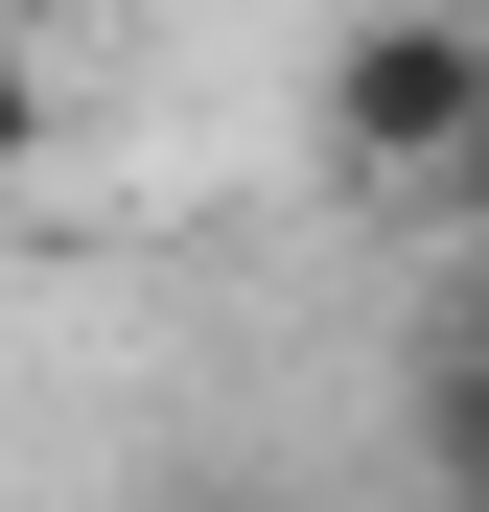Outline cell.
<instances>
[{"label": "cell", "instance_id": "obj_3", "mask_svg": "<svg viewBox=\"0 0 489 512\" xmlns=\"http://www.w3.org/2000/svg\"><path fill=\"white\" fill-rule=\"evenodd\" d=\"M24 187H47V47L0 24V210H24Z\"/></svg>", "mask_w": 489, "mask_h": 512}, {"label": "cell", "instance_id": "obj_2", "mask_svg": "<svg viewBox=\"0 0 489 512\" xmlns=\"http://www.w3.org/2000/svg\"><path fill=\"white\" fill-rule=\"evenodd\" d=\"M420 466H443V512H489V350L420 373Z\"/></svg>", "mask_w": 489, "mask_h": 512}, {"label": "cell", "instance_id": "obj_4", "mask_svg": "<svg viewBox=\"0 0 489 512\" xmlns=\"http://www.w3.org/2000/svg\"><path fill=\"white\" fill-rule=\"evenodd\" d=\"M443 233H466V256H489V140H466V163H443Z\"/></svg>", "mask_w": 489, "mask_h": 512}, {"label": "cell", "instance_id": "obj_5", "mask_svg": "<svg viewBox=\"0 0 489 512\" xmlns=\"http://www.w3.org/2000/svg\"><path fill=\"white\" fill-rule=\"evenodd\" d=\"M187 512H303V489H187Z\"/></svg>", "mask_w": 489, "mask_h": 512}, {"label": "cell", "instance_id": "obj_1", "mask_svg": "<svg viewBox=\"0 0 489 512\" xmlns=\"http://www.w3.org/2000/svg\"><path fill=\"white\" fill-rule=\"evenodd\" d=\"M466 140H489V24H466V0H373V24L326 47V163L443 210V163H466Z\"/></svg>", "mask_w": 489, "mask_h": 512}]
</instances>
